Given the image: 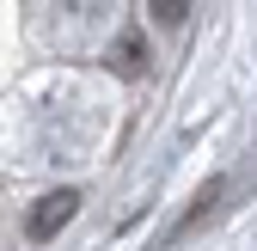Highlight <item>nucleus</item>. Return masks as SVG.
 <instances>
[{
    "label": "nucleus",
    "instance_id": "obj_1",
    "mask_svg": "<svg viewBox=\"0 0 257 251\" xmlns=\"http://www.w3.org/2000/svg\"><path fill=\"white\" fill-rule=\"evenodd\" d=\"M74 208H80V190H49V196H37L31 214H25V239L31 245H49L61 227L74 221Z\"/></svg>",
    "mask_w": 257,
    "mask_h": 251
},
{
    "label": "nucleus",
    "instance_id": "obj_2",
    "mask_svg": "<svg viewBox=\"0 0 257 251\" xmlns=\"http://www.w3.org/2000/svg\"><path fill=\"white\" fill-rule=\"evenodd\" d=\"M104 61H110L122 80H141V74H147V37H141V31H122V37H116V49H110Z\"/></svg>",
    "mask_w": 257,
    "mask_h": 251
},
{
    "label": "nucleus",
    "instance_id": "obj_3",
    "mask_svg": "<svg viewBox=\"0 0 257 251\" xmlns=\"http://www.w3.org/2000/svg\"><path fill=\"white\" fill-rule=\"evenodd\" d=\"M184 13H190V0H153V19L159 25H184Z\"/></svg>",
    "mask_w": 257,
    "mask_h": 251
}]
</instances>
